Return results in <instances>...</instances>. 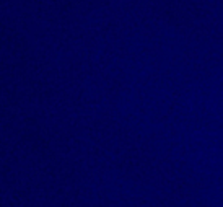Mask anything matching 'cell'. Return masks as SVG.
<instances>
[{
    "instance_id": "6da1fadb",
    "label": "cell",
    "mask_w": 223,
    "mask_h": 207,
    "mask_svg": "<svg viewBox=\"0 0 223 207\" xmlns=\"http://www.w3.org/2000/svg\"><path fill=\"white\" fill-rule=\"evenodd\" d=\"M82 46L88 52H96L99 47H103V39L96 33H85V36L82 39Z\"/></svg>"
},
{
    "instance_id": "7a4b0ae2",
    "label": "cell",
    "mask_w": 223,
    "mask_h": 207,
    "mask_svg": "<svg viewBox=\"0 0 223 207\" xmlns=\"http://www.w3.org/2000/svg\"><path fill=\"white\" fill-rule=\"evenodd\" d=\"M139 36H142L145 41H155L158 38L156 33H155V25L148 26V28H140V30H139Z\"/></svg>"
},
{
    "instance_id": "3957f363",
    "label": "cell",
    "mask_w": 223,
    "mask_h": 207,
    "mask_svg": "<svg viewBox=\"0 0 223 207\" xmlns=\"http://www.w3.org/2000/svg\"><path fill=\"white\" fill-rule=\"evenodd\" d=\"M168 20H169L168 12H155V15L152 17V23L156 26H163Z\"/></svg>"
},
{
    "instance_id": "277c9868",
    "label": "cell",
    "mask_w": 223,
    "mask_h": 207,
    "mask_svg": "<svg viewBox=\"0 0 223 207\" xmlns=\"http://www.w3.org/2000/svg\"><path fill=\"white\" fill-rule=\"evenodd\" d=\"M103 49L104 51H116L117 49V36H109L103 39Z\"/></svg>"
},
{
    "instance_id": "5b68a950",
    "label": "cell",
    "mask_w": 223,
    "mask_h": 207,
    "mask_svg": "<svg viewBox=\"0 0 223 207\" xmlns=\"http://www.w3.org/2000/svg\"><path fill=\"white\" fill-rule=\"evenodd\" d=\"M208 42H210V46H215V44L223 46V30L221 28L220 30H215V33L208 38Z\"/></svg>"
},
{
    "instance_id": "8992f818",
    "label": "cell",
    "mask_w": 223,
    "mask_h": 207,
    "mask_svg": "<svg viewBox=\"0 0 223 207\" xmlns=\"http://www.w3.org/2000/svg\"><path fill=\"white\" fill-rule=\"evenodd\" d=\"M127 12L124 8H116V13H114V23L116 25H122L127 20Z\"/></svg>"
},
{
    "instance_id": "52a82bcc",
    "label": "cell",
    "mask_w": 223,
    "mask_h": 207,
    "mask_svg": "<svg viewBox=\"0 0 223 207\" xmlns=\"http://www.w3.org/2000/svg\"><path fill=\"white\" fill-rule=\"evenodd\" d=\"M174 33H176V36L179 38V39H186V38H187L189 36V33H191V30H189V28L187 26H183V25H178L176 28H174Z\"/></svg>"
},
{
    "instance_id": "ba28073f",
    "label": "cell",
    "mask_w": 223,
    "mask_h": 207,
    "mask_svg": "<svg viewBox=\"0 0 223 207\" xmlns=\"http://www.w3.org/2000/svg\"><path fill=\"white\" fill-rule=\"evenodd\" d=\"M116 57H117L116 51H103L101 55H99V60H103L104 64H109L111 60H116Z\"/></svg>"
},
{
    "instance_id": "9c48e42d",
    "label": "cell",
    "mask_w": 223,
    "mask_h": 207,
    "mask_svg": "<svg viewBox=\"0 0 223 207\" xmlns=\"http://www.w3.org/2000/svg\"><path fill=\"white\" fill-rule=\"evenodd\" d=\"M153 49H155V55L156 57H164V49H166V44L161 41L153 42Z\"/></svg>"
},
{
    "instance_id": "30bf717a",
    "label": "cell",
    "mask_w": 223,
    "mask_h": 207,
    "mask_svg": "<svg viewBox=\"0 0 223 207\" xmlns=\"http://www.w3.org/2000/svg\"><path fill=\"white\" fill-rule=\"evenodd\" d=\"M85 51V47L82 46V44H75V42H74V44H70V49H69V52L72 54V55H80L82 52Z\"/></svg>"
},
{
    "instance_id": "8fae6325",
    "label": "cell",
    "mask_w": 223,
    "mask_h": 207,
    "mask_svg": "<svg viewBox=\"0 0 223 207\" xmlns=\"http://www.w3.org/2000/svg\"><path fill=\"white\" fill-rule=\"evenodd\" d=\"M124 2H126L124 7H130V8L135 12L137 8H140V7H142V2H143V0H124Z\"/></svg>"
},
{
    "instance_id": "7c38bea8",
    "label": "cell",
    "mask_w": 223,
    "mask_h": 207,
    "mask_svg": "<svg viewBox=\"0 0 223 207\" xmlns=\"http://www.w3.org/2000/svg\"><path fill=\"white\" fill-rule=\"evenodd\" d=\"M132 52L129 49H117V59L119 60H126V59H130Z\"/></svg>"
},
{
    "instance_id": "4fadbf2b",
    "label": "cell",
    "mask_w": 223,
    "mask_h": 207,
    "mask_svg": "<svg viewBox=\"0 0 223 207\" xmlns=\"http://www.w3.org/2000/svg\"><path fill=\"white\" fill-rule=\"evenodd\" d=\"M202 59V55H200V46H194L191 49V60H199Z\"/></svg>"
},
{
    "instance_id": "5bb4252c",
    "label": "cell",
    "mask_w": 223,
    "mask_h": 207,
    "mask_svg": "<svg viewBox=\"0 0 223 207\" xmlns=\"http://www.w3.org/2000/svg\"><path fill=\"white\" fill-rule=\"evenodd\" d=\"M181 59H183V65L187 67L191 62V51H183L181 52Z\"/></svg>"
},
{
    "instance_id": "9a60e30c",
    "label": "cell",
    "mask_w": 223,
    "mask_h": 207,
    "mask_svg": "<svg viewBox=\"0 0 223 207\" xmlns=\"http://www.w3.org/2000/svg\"><path fill=\"white\" fill-rule=\"evenodd\" d=\"M99 85H103V78L98 75L91 77V88H99Z\"/></svg>"
},
{
    "instance_id": "2e32d148",
    "label": "cell",
    "mask_w": 223,
    "mask_h": 207,
    "mask_svg": "<svg viewBox=\"0 0 223 207\" xmlns=\"http://www.w3.org/2000/svg\"><path fill=\"white\" fill-rule=\"evenodd\" d=\"M145 77H147V80H160L163 74L161 72H148V74H145Z\"/></svg>"
},
{
    "instance_id": "e0dca14e",
    "label": "cell",
    "mask_w": 223,
    "mask_h": 207,
    "mask_svg": "<svg viewBox=\"0 0 223 207\" xmlns=\"http://www.w3.org/2000/svg\"><path fill=\"white\" fill-rule=\"evenodd\" d=\"M140 52H142V54H147V55H155L153 44H150V46H143V47L140 49Z\"/></svg>"
},
{
    "instance_id": "ac0fdd59",
    "label": "cell",
    "mask_w": 223,
    "mask_h": 207,
    "mask_svg": "<svg viewBox=\"0 0 223 207\" xmlns=\"http://www.w3.org/2000/svg\"><path fill=\"white\" fill-rule=\"evenodd\" d=\"M210 25L215 28V30H220V28H221V20H220L217 15H213L212 20H210Z\"/></svg>"
},
{
    "instance_id": "d6986e66",
    "label": "cell",
    "mask_w": 223,
    "mask_h": 207,
    "mask_svg": "<svg viewBox=\"0 0 223 207\" xmlns=\"http://www.w3.org/2000/svg\"><path fill=\"white\" fill-rule=\"evenodd\" d=\"M192 70L194 72H205V64L204 62H194Z\"/></svg>"
},
{
    "instance_id": "ffe728a7",
    "label": "cell",
    "mask_w": 223,
    "mask_h": 207,
    "mask_svg": "<svg viewBox=\"0 0 223 207\" xmlns=\"http://www.w3.org/2000/svg\"><path fill=\"white\" fill-rule=\"evenodd\" d=\"M194 46H196V44H194L192 39H184V41H183V47L186 49V51H191Z\"/></svg>"
},
{
    "instance_id": "44dd1931",
    "label": "cell",
    "mask_w": 223,
    "mask_h": 207,
    "mask_svg": "<svg viewBox=\"0 0 223 207\" xmlns=\"http://www.w3.org/2000/svg\"><path fill=\"white\" fill-rule=\"evenodd\" d=\"M207 10H208V13H210V15H215V12L218 10V5L215 3V2H210L207 5Z\"/></svg>"
},
{
    "instance_id": "7402d4cb",
    "label": "cell",
    "mask_w": 223,
    "mask_h": 207,
    "mask_svg": "<svg viewBox=\"0 0 223 207\" xmlns=\"http://www.w3.org/2000/svg\"><path fill=\"white\" fill-rule=\"evenodd\" d=\"M179 59H181V55H179V54H171V55H169V59H168V60H169V65H171V67H173V65H176Z\"/></svg>"
},
{
    "instance_id": "603a6c76",
    "label": "cell",
    "mask_w": 223,
    "mask_h": 207,
    "mask_svg": "<svg viewBox=\"0 0 223 207\" xmlns=\"http://www.w3.org/2000/svg\"><path fill=\"white\" fill-rule=\"evenodd\" d=\"M150 65H152L153 72H160V70H161V67H163V64H161L160 60H152V64H150Z\"/></svg>"
},
{
    "instance_id": "cb8c5ba5",
    "label": "cell",
    "mask_w": 223,
    "mask_h": 207,
    "mask_svg": "<svg viewBox=\"0 0 223 207\" xmlns=\"http://www.w3.org/2000/svg\"><path fill=\"white\" fill-rule=\"evenodd\" d=\"M207 55H210V57L218 55V54H217V47H215V46H208V47H207Z\"/></svg>"
},
{
    "instance_id": "d4e9b609",
    "label": "cell",
    "mask_w": 223,
    "mask_h": 207,
    "mask_svg": "<svg viewBox=\"0 0 223 207\" xmlns=\"http://www.w3.org/2000/svg\"><path fill=\"white\" fill-rule=\"evenodd\" d=\"M130 59L134 60V62H142V52H132V55H130Z\"/></svg>"
},
{
    "instance_id": "484cf974",
    "label": "cell",
    "mask_w": 223,
    "mask_h": 207,
    "mask_svg": "<svg viewBox=\"0 0 223 207\" xmlns=\"http://www.w3.org/2000/svg\"><path fill=\"white\" fill-rule=\"evenodd\" d=\"M126 36H127L129 39L137 38V36H139V30H130V31H127V33H126Z\"/></svg>"
},
{
    "instance_id": "4316f807",
    "label": "cell",
    "mask_w": 223,
    "mask_h": 207,
    "mask_svg": "<svg viewBox=\"0 0 223 207\" xmlns=\"http://www.w3.org/2000/svg\"><path fill=\"white\" fill-rule=\"evenodd\" d=\"M109 83H111V85H116V88H119L117 85H124V83H122L117 77H109Z\"/></svg>"
},
{
    "instance_id": "83f0119b",
    "label": "cell",
    "mask_w": 223,
    "mask_h": 207,
    "mask_svg": "<svg viewBox=\"0 0 223 207\" xmlns=\"http://www.w3.org/2000/svg\"><path fill=\"white\" fill-rule=\"evenodd\" d=\"M221 60H223V59H221V55L218 54V55H215V57H213L212 64H213V65H220V64H221Z\"/></svg>"
},
{
    "instance_id": "f1b7e54d",
    "label": "cell",
    "mask_w": 223,
    "mask_h": 207,
    "mask_svg": "<svg viewBox=\"0 0 223 207\" xmlns=\"http://www.w3.org/2000/svg\"><path fill=\"white\" fill-rule=\"evenodd\" d=\"M171 28H173V25H171V18H169V20L166 21V23L163 25V30H164V33H166V31H169V30H171Z\"/></svg>"
},
{
    "instance_id": "f546056e",
    "label": "cell",
    "mask_w": 223,
    "mask_h": 207,
    "mask_svg": "<svg viewBox=\"0 0 223 207\" xmlns=\"http://www.w3.org/2000/svg\"><path fill=\"white\" fill-rule=\"evenodd\" d=\"M200 60H202L204 64H208V62H212V60H213V57H210V55H207V54H205V55H202V59H200Z\"/></svg>"
},
{
    "instance_id": "4dcf8cb0",
    "label": "cell",
    "mask_w": 223,
    "mask_h": 207,
    "mask_svg": "<svg viewBox=\"0 0 223 207\" xmlns=\"http://www.w3.org/2000/svg\"><path fill=\"white\" fill-rule=\"evenodd\" d=\"M183 80L184 82H191V72H184L183 74Z\"/></svg>"
},
{
    "instance_id": "1f68e13d",
    "label": "cell",
    "mask_w": 223,
    "mask_h": 207,
    "mask_svg": "<svg viewBox=\"0 0 223 207\" xmlns=\"http://www.w3.org/2000/svg\"><path fill=\"white\" fill-rule=\"evenodd\" d=\"M202 39H204V36H200V34H197V38H196V41H194V44H196V46H200V42H202Z\"/></svg>"
},
{
    "instance_id": "d6a6232c",
    "label": "cell",
    "mask_w": 223,
    "mask_h": 207,
    "mask_svg": "<svg viewBox=\"0 0 223 207\" xmlns=\"http://www.w3.org/2000/svg\"><path fill=\"white\" fill-rule=\"evenodd\" d=\"M174 47H176V44H174V42H169V44H168V52H173V51H174Z\"/></svg>"
},
{
    "instance_id": "836d02e7",
    "label": "cell",
    "mask_w": 223,
    "mask_h": 207,
    "mask_svg": "<svg viewBox=\"0 0 223 207\" xmlns=\"http://www.w3.org/2000/svg\"><path fill=\"white\" fill-rule=\"evenodd\" d=\"M147 67H148V62H147V60H142V62H140V70H145Z\"/></svg>"
},
{
    "instance_id": "e575fe53",
    "label": "cell",
    "mask_w": 223,
    "mask_h": 207,
    "mask_svg": "<svg viewBox=\"0 0 223 207\" xmlns=\"http://www.w3.org/2000/svg\"><path fill=\"white\" fill-rule=\"evenodd\" d=\"M212 74H213V72H212V69H205V72H204V75H205V77H212Z\"/></svg>"
},
{
    "instance_id": "d590c367",
    "label": "cell",
    "mask_w": 223,
    "mask_h": 207,
    "mask_svg": "<svg viewBox=\"0 0 223 207\" xmlns=\"http://www.w3.org/2000/svg\"><path fill=\"white\" fill-rule=\"evenodd\" d=\"M139 83L143 85V87H147V80H143V78H139Z\"/></svg>"
},
{
    "instance_id": "8d00e7d4",
    "label": "cell",
    "mask_w": 223,
    "mask_h": 207,
    "mask_svg": "<svg viewBox=\"0 0 223 207\" xmlns=\"http://www.w3.org/2000/svg\"><path fill=\"white\" fill-rule=\"evenodd\" d=\"M163 75H166V77H169V69H166V70H163Z\"/></svg>"
},
{
    "instance_id": "74e56055",
    "label": "cell",
    "mask_w": 223,
    "mask_h": 207,
    "mask_svg": "<svg viewBox=\"0 0 223 207\" xmlns=\"http://www.w3.org/2000/svg\"><path fill=\"white\" fill-rule=\"evenodd\" d=\"M215 3H217L218 7H221L223 5V0H215Z\"/></svg>"
},
{
    "instance_id": "f35d334b",
    "label": "cell",
    "mask_w": 223,
    "mask_h": 207,
    "mask_svg": "<svg viewBox=\"0 0 223 207\" xmlns=\"http://www.w3.org/2000/svg\"><path fill=\"white\" fill-rule=\"evenodd\" d=\"M220 55H221V59H223V51H221V52H220Z\"/></svg>"
}]
</instances>
